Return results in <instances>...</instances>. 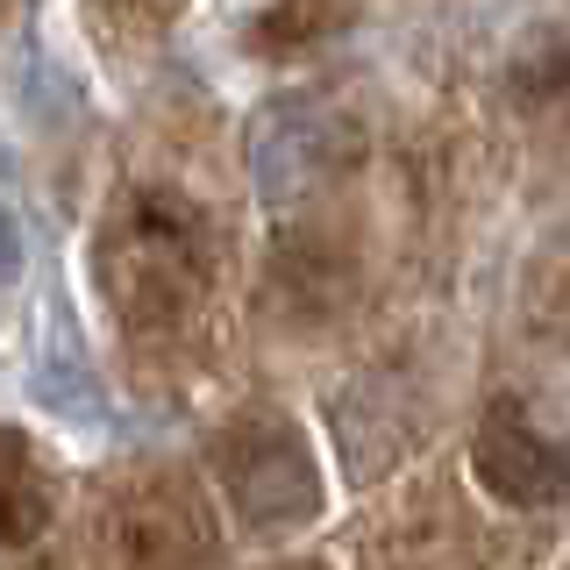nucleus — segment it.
Returning <instances> with one entry per match:
<instances>
[{"instance_id": "1", "label": "nucleus", "mask_w": 570, "mask_h": 570, "mask_svg": "<svg viewBox=\"0 0 570 570\" xmlns=\"http://www.w3.org/2000/svg\"><path fill=\"white\" fill-rule=\"evenodd\" d=\"M100 278L121 321L165 328L207 293V222L178 193H136L100 243Z\"/></svg>"}, {"instance_id": "2", "label": "nucleus", "mask_w": 570, "mask_h": 570, "mask_svg": "<svg viewBox=\"0 0 570 570\" xmlns=\"http://www.w3.org/2000/svg\"><path fill=\"white\" fill-rule=\"evenodd\" d=\"M471 471L478 485L507 507H557L570 492V450L557 435L534 428L528 406L513 400H492L485 421H478V442H471Z\"/></svg>"}, {"instance_id": "3", "label": "nucleus", "mask_w": 570, "mask_h": 570, "mask_svg": "<svg viewBox=\"0 0 570 570\" xmlns=\"http://www.w3.org/2000/svg\"><path fill=\"white\" fill-rule=\"evenodd\" d=\"M222 471H228V492H236V507H243L257 528L307 521L314 499H321L314 463H307V450H299V435H293V428H272V421L243 428V435L228 442Z\"/></svg>"}, {"instance_id": "4", "label": "nucleus", "mask_w": 570, "mask_h": 570, "mask_svg": "<svg viewBox=\"0 0 570 570\" xmlns=\"http://www.w3.org/2000/svg\"><path fill=\"white\" fill-rule=\"evenodd\" d=\"M107 549L129 557V570H193L200 563V513L186 492L142 485L107 513Z\"/></svg>"}, {"instance_id": "5", "label": "nucleus", "mask_w": 570, "mask_h": 570, "mask_svg": "<svg viewBox=\"0 0 570 570\" xmlns=\"http://www.w3.org/2000/svg\"><path fill=\"white\" fill-rule=\"evenodd\" d=\"M335 157H343V136L314 107H272L257 121V178H264L272 200H293V193L321 186Z\"/></svg>"}, {"instance_id": "6", "label": "nucleus", "mask_w": 570, "mask_h": 570, "mask_svg": "<svg viewBox=\"0 0 570 570\" xmlns=\"http://www.w3.org/2000/svg\"><path fill=\"white\" fill-rule=\"evenodd\" d=\"M50 528V471L14 428H0V542H29Z\"/></svg>"}, {"instance_id": "7", "label": "nucleus", "mask_w": 570, "mask_h": 570, "mask_svg": "<svg viewBox=\"0 0 570 570\" xmlns=\"http://www.w3.org/2000/svg\"><path fill=\"white\" fill-rule=\"evenodd\" d=\"M100 8H107V14H121V22H142V29H150V22H171L178 0H100Z\"/></svg>"}, {"instance_id": "8", "label": "nucleus", "mask_w": 570, "mask_h": 570, "mask_svg": "<svg viewBox=\"0 0 570 570\" xmlns=\"http://www.w3.org/2000/svg\"><path fill=\"white\" fill-rule=\"evenodd\" d=\"M22 272V228H14V214L0 207V285Z\"/></svg>"}]
</instances>
